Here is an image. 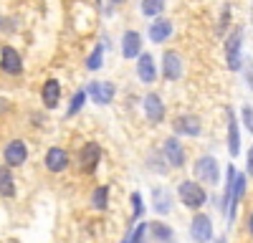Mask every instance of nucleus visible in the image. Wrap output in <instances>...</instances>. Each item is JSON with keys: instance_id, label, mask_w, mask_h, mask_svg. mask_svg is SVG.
Returning <instances> with one entry per match:
<instances>
[{"instance_id": "f257e3e1", "label": "nucleus", "mask_w": 253, "mask_h": 243, "mask_svg": "<svg viewBox=\"0 0 253 243\" xmlns=\"http://www.w3.org/2000/svg\"><path fill=\"white\" fill-rule=\"evenodd\" d=\"M177 195H180V200L185 202L187 208H200L205 202V190L193 180H182L180 188H177Z\"/></svg>"}, {"instance_id": "f03ea898", "label": "nucleus", "mask_w": 253, "mask_h": 243, "mask_svg": "<svg viewBox=\"0 0 253 243\" xmlns=\"http://www.w3.org/2000/svg\"><path fill=\"white\" fill-rule=\"evenodd\" d=\"M114 84L112 81H91V84H86V89H84V94H89L94 104H109V101L114 99Z\"/></svg>"}, {"instance_id": "7ed1b4c3", "label": "nucleus", "mask_w": 253, "mask_h": 243, "mask_svg": "<svg viewBox=\"0 0 253 243\" xmlns=\"http://www.w3.org/2000/svg\"><path fill=\"white\" fill-rule=\"evenodd\" d=\"M241 43H243V31L236 28L233 33H230L228 43H225V58H228V69L230 71L241 69Z\"/></svg>"}, {"instance_id": "20e7f679", "label": "nucleus", "mask_w": 253, "mask_h": 243, "mask_svg": "<svg viewBox=\"0 0 253 243\" xmlns=\"http://www.w3.org/2000/svg\"><path fill=\"white\" fill-rule=\"evenodd\" d=\"M190 236H193V241H198V243H208L210 238H213V220H210L205 213H198L193 218V223H190Z\"/></svg>"}, {"instance_id": "39448f33", "label": "nucleus", "mask_w": 253, "mask_h": 243, "mask_svg": "<svg viewBox=\"0 0 253 243\" xmlns=\"http://www.w3.org/2000/svg\"><path fill=\"white\" fill-rule=\"evenodd\" d=\"M195 175L203 182H208V185H215L218 182V162H215V157H210V155L200 157L195 162Z\"/></svg>"}, {"instance_id": "423d86ee", "label": "nucleus", "mask_w": 253, "mask_h": 243, "mask_svg": "<svg viewBox=\"0 0 253 243\" xmlns=\"http://www.w3.org/2000/svg\"><path fill=\"white\" fill-rule=\"evenodd\" d=\"M162 74L167 81H177L182 76V56L177 51H165L162 56Z\"/></svg>"}, {"instance_id": "0eeeda50", "label": "nucleus", "mask_w": 253, "mask_h": 243, "mask_svg": "<svg viewBox=\"0 0 253 243\" xmlns=\"http://www.w3.org/2000/svg\"><path fill=\"white\" fill-rule=\"evenodd\" d=\"M99 160H101V147L96 142H86V145L81 147V170L86 175H91L99 165Z\"/></svg>"}, {"instance_id": "6e6552de", "label": "nucleus", "mask_w": 253, "mask_h": 243, "mask_svg": "<svg viewBox=\"0 0 253 243\" xmlns=\"http://www.w3.org/2000/svg\"><path fill=\"white\" fill-rule=\"evenodd\" d=\"M26 157H28V147H26V142L13 139V142H8V145H5V162H8L10 167L23 165Z\"/></svg>"}, {"instance_id": "1a4fd4ad", "label": "nucleus", "mask_w": 253, "mask_h": 243, "mask_svg": "<svg viewBox=\"0 0 253 243\" xmlns=\"http://www.w3.org/2000/svg\"><path fill=\"white\" fill-rule=\"evenodd\" d=\"M46 167L51 170V172H63L69 167V155H66V150H61V147H51L48 152H46Z\"/></svg>"}, {"instance_id": "9d476101", "label": "nucleus", "mask_w": 253, "mask_h": 243, "mask_svg": "<svg viewBox=\"0 0 253 243\" xmlns=\"http://www.w3.org/2000/svg\"><path fill=\"white\" fill-rule=\"evenodd\" d=\"M175 129L180 134H187V137H198L200 134V117L195 114H182L175 119Z\"/></svg>"}, {"instance_id": "9b49d317", "label": "nucleus", "mask_w": 253, "mask_h": 243, "mask_svg": "<svg viewBox=\"0 0 253 243\" xmlns=\"http://www.w3.org/2000/svg\"><path fill=\"white\" fill-rule=\"evenodd\" d=\"M0 69H3L5 74H20V69H23V61H20V56H18V51L15 48H10V46H5L3 48V58H0Z\"/></svg>"}, {"instance_id": "f8f14e48", "label": "nucleus", "mask_w": 253, "mask_h": 243, "mask_svg": "<svg viewBox=\"0 0 253 243\" xmlns=\"http://www.w3.org/2000/svg\"><path fill=\"white\" fill-rule=\"evenodd\" d=\"M165 157H167V162H170L172 167H182L185 165V152H182V147H180V142L175 139V137H170V139H165Z\"/></svg>"}, {"instance_id": "ddd939ff", "label": "nucleus", "mask_w": 253, "mask_h": 243, "mask_svg": "<svg viewBox=\"0 0 253 243\" xmlns=\"http://www.w3.org/2000/svg\"><path fill=\"white\" fill-rule=\"evenodd\" d=\"M139 51H142L139 33L137 31H126L124 38H122V53H124V58H134V56H139Z\"/></svg>"}, {"instance_id": "4468645a", "label": "nucleus", "mask_w": 253, "mask_h": 243, "mask_svg": "<svg viewBox=\"0 0 253 243\" xmlns=\"http://www.w3.org/2000/svg\"><path fill=\"white\" fill-rule=\"evenodd\" d=\"M41 99H43V107L46 109H53L58 107V99H61V84L56 79H48L43 84V91H41Z\"/></svg>"}, {"instance_id": "2eb2a0df", "label": "nucleus", "mask_w": 253, "mask_h": 243, "mask_svg": "<svg viewBox=\"0 0 253 243\" xmlns=\"http://www.w3.org/2000/svg\"><path fill=\"white\" fill-rule=\"evenodd\" d=\"M144 114L150 122H160L165 117V107H162V99L157 94H147L144 96Z\"/></svg>"}, {"instance_id": "dca6fc26", "label": "nucleus", "mask_w": 253, "mask_h": 243, "mask_svg": "<svg viewBox=\"0 0 253 243\" xmlns=\"http://www.w3.org/2000/svg\"><path fill=\"white\" fill-rule=\"evenodd\" d=\"M170 36H172V23L167 18H160V20H155V23L150 26V38L155 40V43H165Z\"/></svg>"}, {"instance_id": "f3484780", "label": "nucleus", "mask_w": 253, "mask_h": 243, "mask_svg": "<svg viewBox=\"0 0 253 243\" xmlns=\"http://www.w3.org/2000/svg\"><path fill=\"white\" fill-rule=\"evenodd\" d=\"M137 76L144 81V84H152V81H155V58H152L150 53H139Z\"/></svg>"}, {"instance_id": "a211bd4d", "label": "nucleus", "mask_w": 253, "mask_h": 243, "mask_svg": "<svg viewBox=\"0 0 253 243\" xmlns=\"http://www.w3.org/2000/svg\"><path fill=\"white\" fill-rule=\"evenodd\" d=\"M152 205H155L157 213L167 215V213L172 210V195L167 193L165 188H155V190H152Z\"/></svg>"}, {"instance_id": "6ab92c4d", "label": "nucleus", "mask_w": 253, "mask_h": 243, "mask_svg": "<svg viewBox=\"0 0 253 243\" xmlns=\"http://www.w3.org/2000/svg\"><path fill=\"white\" fill-rule=\"evenodd\" d=\"M0 195H5V198H13L15 195V180H13V172L10 167H0Z\"/></svg>"}, {"instance_id": "aec40b11", "label": "nucleus", "mask_w": 253, "mask_h": 243, "mask_svg": "<svg viewBox=\"0 0 253 243\" xmlns=\"http://www.w3.org/2000/svg\"><path fill=\"white\" fill-rule=\"evenodd\" d=\"M147 231H150L157 241H162V243H172L175 241V236H172V231L167 228V226H162V223H157V220H152V223H147Z\"/></svg>"}, {"instance_id": "412c9836", "label": "nucleus", "mask_w": 253, "mask_h": 243, "mask_svg": "<svg viewBox=\"0 0 253 243\" xmlns=\"http://www.w3.org/2000/svg\"><path fill=\"white\" fill-rule=\"evenodd\" d=\"M228 134H230V155L241 152V142H238V124H236V114L228 109Z\"/></svg>"}, {"instance_id": "4be33fe9", "label": "nucleus", "mask_w": 253, "mask_h": 243, "mask_svg": "<svg viewBox=\"0 0 253 243\" xmlns=\"http://www.w3.org/2000/svg\"><path fill=\"white\" fill-rule=\"evenodd\" d=\"M91 202H94L96 210H107V205H109V185H99L91 195Z\"/></svg>"}, {"instance_id": "5701e85b", "label": "nucleus", "mask_w": 253, "mask_h": 243, "mask_svg": "<svg viewBox=\"0 0 253 243\" xmlns=\"http://www.w3.org/2000/svg\"><path fill=\"white\" fill-rule=\"evenodd\" d=\"M101 56H104V43H96V48H94V53L86 58V69H91V71H96L99 66H101Z\"/></svg>"}, {"instance_id": "b1692460", "label": "nucleus", "mask_w": 253, "mask_h": 243, "mask_svg": "<svg viewBox=\"0 0 253 243\" xmlns=\"http://www.w3.org/2000/svg\"><path fill=\"white\" fill-rule=\"evenodd\" d=\"M162 8H165L162 0H144L142 3V13L144 15H157V13H162Z\"/></svg>"}, {"instance_id": "393cba45", "label": "nucleus", "mask_w": 253, "mask_h": 243, "mask_svg": "<svg viewBox=\"0 0 253 243\" xmlns=\"http://www.w3.org/2000/svg\"><path fill=\"white\" fill-rule=\"evenodd\" d=\"M84 101H86V94H84V91H76L74 99H71V107H69V117H74V114L84 107Z\"/></svg>"}, {"instance_id": "a878e982", "label": "nucleus", "mask_w": 253, "mask_h": 243, "mask_svg": "<svg viewBox=\"0 0 253 243\" xmlns=\"http://www.w3.org/2000/svg\"><path fill=\"white\" fill-rule=\"evenodd\" d=\"M132 205H134V218H139L142 215V198H139V193L132 195Z\"/></svg>"}, {"instance_id": "bb28decb", "label": "nucleus", "mask_w": 253, "mask_h": 243, "mask_svg": "<svg viewBox=\"0 0 253 243\" xmlns=\"http://www.w3.org/2000/svg\"><path fill=\"white\" fill-rule=\"evenodd\" d=\"M241 117H243V127H248V132H251V122H253V117H251V107H248V104L243 107Z\"/></svg>"}, {"instance_id": "cd10ccee", "label": "nucleus", "mask_w": 253, "mask_h": 243, "mask_svg": "<svg viewBox=\"0 0 253 243\" xmlns=\"http://www.w3.org/2000/svg\"><path fill=\"white\" fill-rule=\"evenodd\" d=\"M251 170H253V155H251V150H248V175H251Z\"/></svg>"}, {"instance_id": "c85d7f7f", "label": "nucleus", "mask_w": 253, "mask_h": 243, "mask_svg": "<svg viewBox=\"0 0 253 243\" xmlns=\"http://www.w3.org/2000/svg\"><path fill=\"white\" fill-rule=\"evenodd\" d=\"M218 243H228V241H225V238H218Z\"/></svg>"}]
</instances>
